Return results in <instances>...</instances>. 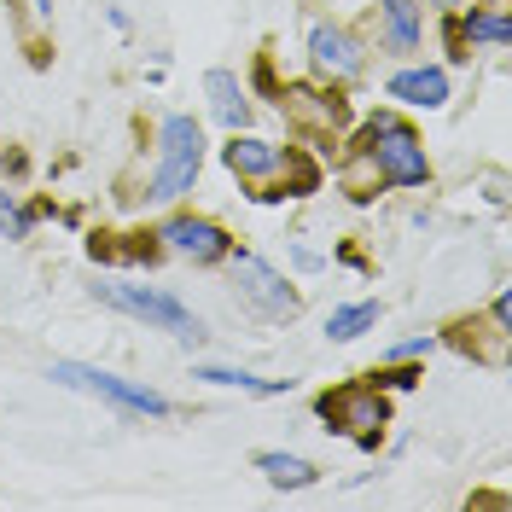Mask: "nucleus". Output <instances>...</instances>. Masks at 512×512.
<instances>
[{"label": "nucleus", "mask_w": 512, "mask_h": 512, "mask_svg": "<svg viewBox=\"0 0 512 512\" xmlns=\"http://www.w3.org/2000/svg\"><path fill=\"white\" fill-rule=\"evenodd\" d=\"M454 35H460L466 53H472V47H495V53H501V47H507V12H501V6H472V12L454 24Z\"/></svg>", "instance_id": "nucleus-16"}, {"label": "nucleus", "mask_w": 512, "mask_h": 512, "mask_svg": "<svg viewBox=\"0 0 512 512\" xmlns=\"http://www.w3.org/2000/svg\"><path fill=\"white\" fill-rule=\"evenodd\" d=\"M274 105H280V117H291V128L309 140V146H320V152H332L338 140H344V128H350V99H344V88H332V82H320V88H309V82H286V88H274Z\"/></svg>", "instance_id": "nucleus-5"}, {"label": "nucleus", "mask_w": 512, "mask_h": 512, "mask_svg": "<svg viewBox=\"0 0 512 512\" xmlns=\"http://www.w3.org/2000/svg\"><path fill=\"white\" fill-rule=\"evenodd\" d=\"M367 379L379 384V390H414V384L425 379V373H414V367H402V361H390L384 373H367Z\"/></svg>", "instance_id": "nucleus-20"}, {"label": "nucleus", "mask_w": 512, "mask_h": 512, "mask_svg": "<svg viewBox=\"0 0 512 512\" xmlns=\"http://www.w3.org/2000/svg\"><path fill=\"white\" fill-rule=\"evenodd\" d=\"M315 414L326 419V431L350 437L355 448H379L384 443V425H390V396H384L373 379H355V384H338L315 402Z\"/></svg>", "instance_id": "nucleus-4"}, {"label": "nucleus", "mask_w": 512, "mask_h": 512, "mask_svg": "<svg viewBox=\"0 0 512 512\" xmlns=\"http://www.w3.org/2000/svg\"><path fill=\"white\" fill-rule=\"evenodd\" d=\"M384 94L402 99V105H419V111H443L448 105V70L443 64H408V70L390 76Z\"/></svg>", "instance_id": "nucleus-13"}, {"label": "nucleus", "mask_w": 512, "mask_h": 512, "mask_svg": "<svg viewBox=\"0 0 512 512\" xmlns=\"http://www.w3.org/2000/svg\"><path fill=\"white\" fill-rule=\"evenodd\" d=\"M94 297L105 303V309L146 320V326H158V332L181 338V344H204V320L192 315L175 291H163V286H128V280H99Z\"/></svg>", "instance_id": "nucleus-3"}, {"label": "nucleus", "mask_w": 512, "mask_h": 512, "mask_svg": "<svg viewBox=\"0 0 512 512\" xmlns=\"http://www.w3.org/2000/svg\"><path fill=\"white\" fill-rule=\"evenodd\" d=\"M280 158H286V146H274V140H262V134H251V128H233L222 146V163L239 175V181H268L274 169H280Z\"/></svg>", "instance_id": "nucleus-11"}, {"label": "nucleus", "mask_w": 512, "mask_h": 512, "mask_svg": "<svg viewBox=\"0 0 512 512\" xmlns=\"http://www.w3.org/2000/svg\"><path fill=\"white\" fill-rule=\"evenodd\" d=\"M256 472L274 483V489H315V483H320V466H315V460L286 454V448H262V454H256Z\"/></svg>", "instance_id": "nucleus-15"}, {"label": "nucleus", "mask_w": 512, "mask_h": 512, "mask_svg": "<svg viewBox=\"0 0 512 512\" xmlns=\"http://www.w3.org/2000/svg\"><path fill=\"white\" fill-rule=\"evenodd\" d=\"M227 274H233L239 303H245L256 320H297V315H303L297 286H291L274 262H262L256 251H227Z\"/></svg>", "instance_id": "nucleus-7"}, {"label": "nucleus", "mask_w": 512, "mask_h": 512, "mask_svg": "<svg viewBox=\"0 0 512 512\" xmlns=\"http://www.w3.org/2000/svg\"><path fill=\"white\" fill-rule=\"evenodd\" d=\"M204 99H210V111H216V123L233 134V128H251V88L233 76V70H210L204 76Z\"/></svg>", "instance_id": "nucleus-14"}, {"label": "nucleus", "mask_w": 512, "mask_h": 512, "mask_svg": "<svg viewBox=\"0 0 512 512\" xmlns=\"http://www.w3.org/2000/svg\"><path fill=\"white\" fill-rule=\"evenodd\" d=\"M35 233V210H24L18 192L0 187V239H30Z\"/></svg>", "instance_id": "nucleus-19"}, {"label": "nucleus", "mask_w": 512, "mask_h": 512, "mask_svg": "<svg viewBox=\"0 0 512 512\" xmlns=\"http://www.w3.org/2000/svg\"><path fill=\"white\" fill-rule=\"evenodd\" d=\"M489 320H501V326H512V297H507V291H501V297L489 303Z\"/></svg>", "instance_id": "nucleus-22"}, {"label": "nucleus", "mask_w": 512, "mask_h": 512, "mask_svg": "<svg viewBox=\"0 0 512 512\" xmlns=\"http://www.w3.org/2000/svg\"><path fill=\"white\" fill-rule=\"evenodd\" d=\"M425 41V6L419 0H379V47L408 59Z\"/></svg>", "instance_id": "nucleus-12"}, {"label": "nucleus", "mask_w": 512, "mask_h": 512, "mask_svg": "<svg viewBox=\"0 0 512 512\" xmlns=\"http://www.w3.org/2000/svg\"><path fill=\"white\" fill-rule=\"evenodd\" d=\"M425 6H437V12H454V6H460V0H425Z\"/></svg>", "instance_id": "nucleus-23"}, {"label": "nucleus", "mask_w": 512, "mask_h": 512, "mask_svg": "<svg viewBox=\"0 0 512 512\" xmlns=\"http://www.w3.org/2000/svg\"><path fill=\"white\" fill-rule=\"evenodd\" d=\"M507 338L512 326H501V320H478V315H460L443 326V344L460 355H472L478 367H501L507 361Z\"/></svg>", "instance_id": "nucleus-10"}, {"label": "nucleus", "mask_w": 512, "mask_h": 512, "mask_svg": "<svg viewBox=\"0 0 512 512\" xmlns=\"http://www.w3.org/2000/svg\"><path fill=\"white\" fill-rule=\"evenodd\" d=\"M379 303H373V297H367V303H350V309H332V320H326V338H332V344H355V338H361V332H373V326H379Z\"/></svg>", "instance_id": "nucleus-17"}, {"label": "nucleus", "mask_w": 512, "mask_h": 512, "mask_svg": "<svg viewBox=\"0 0 512 512\" xmlns=\"http://www.w3.org/2000/svg\"><path fill=\"white\" fill-rule=\"evenodd\" d=\"M198 169H204V128L192 117H163L158 123V158L146 169L140 187H123L117 198L134 210H152V204H181L198 187Z\"/></svg>", "instance_id": "nucleus-1"}, {"label": "nucleus", "mask_w": 512, "mask_h": 512, "mask_svg": "<svg viewBox=\"0 0 512 512\" xmlns=\"http://www.w3.org/2000/svg\"><path fill=\"white\" fill-rule=\"evenodd\" d=\"M431 344H437V338H408V344H396V350H390V361H414V355H425Z\"/></svg>", "instance_id": "nucleus-21"}, {"label": "nucleus", "mask_w": 512, "mask_h": 512, "mask_svg": "<svg viewBox=\"0 0 512 512\" xmlns=\"http://www.w3.org/2000/svg\"><path fill=\"white\" fill-rule=\"evenodd\" d=\"M478 6H501V0H478Z\"/></svg>", "instance_id": "nucleus-25"}, {"label": "nucleus", "mask_w": 512, "mask_h": 512, "mask_svg": "<svg viewBox=\"0 0 512 512\" xmlns=\"http://www.w3.org/2000/svg\"><path fill=\"white\" fill-rule=\"evenodd\" d=\"M192 379L227 384V390H245V396H280V390H291V379H256V373H239V367H192Z\"/></svg>", "instance_id": "nucleus-18"}, {"label": "nucleus", "mask_w": 512, "mask_h": 512, "mask_svg": "<svg viewBox=\"0 0 512 512\" xmlns=\"http://www.w3.org/2000/svg\"><path fill=\"white\" fill-rule=\"evenodd\" d=\"M35 12H41V18H47V12H53V0H35Z\"/></svg>", "instance_id": "nucleus-24"}, {"label": "nucleus", "mask_w": 512, "mask_h": 512, "mask_svg": "<svg viewBox=\"0 0 512 512\" xmlns=\"http://www.w3.org/2000/svg\"><path fill=\"white\" fill-rule=\"evenodd\" d=\"M355 152H367V163L379 169L384 187H431V158H425V146H419L414 123L396 117V111L367 117L361 134H355Z\"/></svg>", "instance_id": "nucleus-2"}, {"label": "nucleus", "mask_w": 512, "mask_h": 512, "mask_svg": "<svg viewBox=\"0 0 512 512\" xmlns=\"http://www.w3.org/2000/svg\"><path fill=\"white\" fill-rule=\"evenodd\" d=\"M309 70H315L320 82L344 88V82H355L367 70V47L344 24H309Z\"/></svg>", "instance_id": "nucleus-9"}, {"label": "nucleus", "mask_w": 512, "mask_h": 512, "mask_svg": "<svg viewBox=\"0 0 512 512\" xmlns=\"http://www.w3.org/2000/svg\"><path fill=\"white\" fill-rule=\"evenodd\" d=\"M53 384L64 390H82V396H99V402H111V408H123V414H140V419H169V396L152 390V384L140 379H123V373H105V367H88V361H53Z\"/></svg>", "instance_id": "nucleus-6"}, {"label": "nucleus", "mask_w": 512, "mask_h": 512, "mask_svg": "<svg viewBox=\"0 0 512 512\" xmlns=\"http://www.w3.org/2000/svg\"><path fill=\"white\" fill-rule=\"evenodd\" d=\"M152 239H158L163 256H181L192 268H216V262H227V251H233V233H227L222 222H210V216H192V210H175Z\"/></svg>", "instance_id": "nucleus-8"}]
</instances>
